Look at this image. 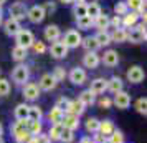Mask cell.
Masks as SVG:
<instances>
[{"label":"cell","instance_id":"60d3db41","mask_svg":"<svg viewBox=\"0 0 147 143\" xmlns=\"http://www.w3.org/2000/svg\"><path fill=\"white\" fill-rule=\"evenodd\" d=\"M51 75H53V78L56 80V82H63V80L68 77V73H66V70H65L63 67H55Z\"/></svg>","mask_w":147,"mask_h":143},{"label":"cell","instance_id":"7a4b0ae2","mask_svg":"<svg viewBox=\"0 0 147 143\" xmlns=\"http://www.w3.org/2000/svg\"><path fill=\"white\" fill-rule=\"evenodd\" d=\"M28 78H30V68L25 65V63H18L17 67L12 70V80H13V83H17V85H25V83L28 82Z\"/></svg>","mask_w":147,"mask_h":143},{"label":"cell","instance_id":"4dcf8cb0","mask_svg":"<svg viewBox=\"0 0 147 143\" xmlns=\"http://www.w3.org/2000/svg\"><path fill=\"white\" fill-rule=\"evenodd\" d=\"M84 130H86L88 133H98V130H99V118H96V116H89L86 118V122H84Z\"/></svg>","mask_w":147,"mask_h":143},{"label":"cell","instance_id":"277c9868","mask_svg":"<svg viewBox=\"0 0 147 143\" xmlns=\"http://www.w3.org/2000/svg\"><path fill=\"white\" fill-rule=\"evenodd\" d=\"M27 12L28 8L23 2H13L10 7H8V14H10V18L20 22V20H25L27 18Z\"/></svg>","mask_w":147,"mask_h":143},{"label":"cell","instance_id":"e0dca14e","mask_svg":"<svg viewBox=\"0 0 147 143\" xmlns=\"http://www.w3.org/2000/svg\"><path fill=\"white\" fill-rule=\"evenodd\" d=\"M101 62L106 65V67L113 68V67H117V63H119V53L116 52V50H106L104 55L101 57Z\"/></svg>","mask_w":147,"mask_h":143},{"label":"cell","instance_id":"836d02e7","mask_svg":"<svg viewBox=\"0 0 147 143\" xmlns=\"http://www.w3.org/2000/svg\"><path fill=\"white\" fill-rule=\"evenodd\" d=\"M43 118V112L38 105H30L28 110V122H41Z\"/></svg>","mask_w":147,"mask_h":143},{"label":"cell","instance_id":"e575fe53","mask_svg":"<svg viewBox=\"0 0 147 143\" xmlns=\"http://www.w3.org/2000/svg\"><path fill=\"white\" fill-rule=\"evenodd\" d=\"M102 14V10H101V5L99 3H96V2H91V3H86V15L88 17H91V18H96V17H99Z\"/></svg>","mask_w":147,"mask_h":143},{"label":"cell","instance_id":"d4e9b609","mask_svg":"<svg viewBox=\"0 0 147 143\" xmlns=\"http://www.w3.org/2000/svg\"><path fill=\"white\" fill-rule=\"evenodd\" d=\"M78 100L88 108V107H93L94 103H96V95L91 93L89 90H83V92L80 93V96H78Z\"/></svg>","mask_w":147,"mask_h":143},{"label":"cell","instance_id":"8fae6325","mask_svg":"<svg viewBox=\"0 0 147 143\" xmlns=\"http://www.w3.org/2000/svg\"><path fill=\"white\" fill-rule=\"evenodd\" d=\"M68 52H69V48H68L61 40L53 42V43H51V47H50V55H51L53 58H56V60L66 58V57H68Z\"/></svg>","mask_w":147,"mask_h":143},{"label":"cell","instance_id":"db71d44e","mask_svg":"<svg viewBox=\"0 0 147 143\" xmlns=\"http://www.w3.org/2000/svg\"><path fill=\"white\" fill-rule=\"evenodd\" d=\"M3 23V14H2V7H0V25Z\"/></svg>","mask_w":147,"mask_h":143},{"label":"cell","instance_id":"603a6c76","mask_svg":"<svg viewBox=\"0 0 147 143\" xmlns=\"http://www.w3.org/2000/svg\"><path fill=\"white\" fill-rule=\"evenodd\" d=\"M86 112V107L83 105V103L76 98V100H69V107H68V112L66 113H71V115H76V116H80Z\"/></svg>","mask_w":147,"mask_h":143},{"label":"cell","instance_id":"484cf974","mask_svg":"<svg viewBox=\"0 0 147 143\" xmlns=\"http://www.w3.org/2000/svg\"><path fill=\"white\" fill-rule=\"evenodd\" d=\"M63 130H65V127H63L61 123H55V125H51V127H50V130H48L47 135L50 136V140H51V142H60Z\"/></svg>","mask_w":147,"mask_h":143},{"label":"cell","instance_id":"b9f144b4","mask_svg":"<svg viewBox=\"0 0 147 143\" xmlns=\"http://www.w3.org/2000/svg\"><path fill=\"white\" fill-rule=\"evenodd\" d=\"M10 82H8L7 78H3V77H0V96H7L10 93Z\"/></svg>","mask_w":147,"mask_h":143},{"label":"cell","instance_id":"ba28073f","mask_svg":"<svg viewBox=\"0 0 147 143\" xmlns=\"http://www.w3.org/2000/svg\"><path fill=\"white\" fill-rule=\"evenodd\" d=\"M81 40H83V37H81L80 30H68L66 34L63 35V43L66 45L68 48H78L81 45Z\"/></svg>","mask_w":147,"mask_h":143},{"label":"cell","instance_id":"cb8c5ba5","mask_svg":"<svg viewBox=\"0 0 147 143\" xmlns=\"http://www.w3.org/2000/svg\"><path fill=\"white\" fill-rule=\"evenodd\" d=\"M28 110H30V105L28 103H18L13 110V116L15 120H28Z\"/></svg>","mask_w":147,"mask_h":143},{"label":"cell","instance_id":"44dd1931","mask_svg":"<svg viewBox=\"0 0 147 143\" xmlns=\"http://www.w3.org/2000/svg\"><path fill=\"white\" fill-rule=\"evenodd\" d=\"M126 5L129 12H137L139 15L146 14V0H126Z\"/></svg>","mask_w":147,"mask_h":143},{"label":"cell","instance_id":"9f6ffc18","mask_svg":"<svg viewBox=\"0 0 147 143\" xmlns=\"http://www.w3.org/2000/svg\"><path fill=\"white\" fill-rule=\"evenodd\" d=\"M5 2H7V0H0V7H2V5H3Z\"/></svg>","mask_w":147,"mask_h":143},{"label":"cell","instance_id":"3957f363","mask_svg":"<svg viewBox=\"0 0 147 143\" xmlns=\"http://www.w3.org/2000/svg\"><path fill=\"white\" fill-rule=\"evenodd\" d=\"M127 42L131 43H142L146 42V22L140 25H136L131 30H127Z\"/></svg>","mask_w":147,"mask_h":143},{"label":"cell","instance_id":"ac0fdd59","mask_svg":"<svg viewBox=\"0 0 147 143\" xmlns=\"http://www.w3.org/2000/svg\"><path fill=\"white\" fill-rule=\"evenodd\" d=\"M43 37H45V40L47 42H58L61 38V30L58 25H48L47 28H45V32H43Z\"/></svg>","mask_w":147,"mask_h":143},{"label":"cell","instance_id":"7dc6e473","mask_svg":"<svg viewBox=\"0 0 147 143\" xmlns=\"http://www.w3.org/2000/svg\"><path fill=\"white\" fill-rule=\"evenodd\" d=\"M98 105H99L101 108H104V110L111 108V107H113V98H109L107 95H102L99 100H98Z\"/></svg>","mask_w":147,"mask_h":143},{"label":"cell","instance_id":"ee69618b","mask_svg":"<svg viewBox=\"0 0 147 143\" xmlns=\"http://www.w3.org/2000/svg\"><path fill=\"white\" fill-rule=\"evenodd\" d=\"M74 138H76L74 131H71V130L65 128V130H63V133H61L60 142H63V143H73V142H74Z\"/></svg>","mask_w":147,"mask_h":143},{"label":"cell","instance_id":"9c48e42d","mask_svg":"<svg viewBox=\"0 0 147 143\" xmlns=\"http://www.w3.org/2000/svg\"><path fill=\"white\" fill-rule=\"evenodd\" d=\"M126 78L129 83H134V85H137V83H142L144 82V78H146V72H144V68L139 67V65H134L127 70L126 73Z\"/></svg>","mask_w":147,"mask_h":143},{"label":"cell","instance_id":"74e56055","mask_svg":"<svg viewBox=\"0 0 147 143\" xmlns=\"http://www.w3.org/2000/svg\"><path fill=\"white\" fill-rule=\"evenodd\" d=\"M76 25H78L80 30H89V28L93 27V18L88 17V15L80 17V18H76Z\"/></svg>","mask_w":147,"mask_h":143},{"label":"cell","instance_id":"83f0119b","mask_svg":"<svg viewBox=\"0 0 147 143\" xmlns=\"http://www.w3.org/2000/svg\"><path fill=\"white\" fill-rule=\"evenodd\" d=\"M93 27L98 28V32H102V30H107V28L111 27L109 25V17L104 14H101L99 17H96L93 20Z\"/></svg>","mask_w":147,"mask_h":143},{"label":"cell","instance_id":"5b68a950","mask_svg":"<svg viewBox=\"0 0 147 143\" xmlns=\"http://www.w3.org/2000/svg\"><path fill=\"white\" fill-rule=\"evenodd\" d=\"M15 42H17L18 47H23V48L28 50V48L33 45L35 35H33V32H30V30H27V28H22L20 32L15 35Z\"/></svg>","mask_w":147,"mask_h":143},{"label":"cell","instance_id":"30bf717a","mask_svg":"<svg viewBox=\"0 0 147 143\" xmlns=\"http://www.w3.org/2000/svg\"><path fill=\"white\" fill-rule=\"evenodd\" d=\"M113 105L116 108L119 110H126L131 107V95L124 92V90H121L117 93H114V98H113Z\"/></svg>","mask_w":147,"mask_h":143},{"label":"cell","instance_id":"816d5d0a","mask_svg":"<svg viewBox=\"0 0 147 143\" xmlns=\"http://www.w3.org/2000/svg\"><path fill=\"white\" fill-rule=\"evenodd\" d=\"M80 143H94V142H93V138H91L89 135H86V136H83V138L80 140Z\"/></svg>","mask_w":147,"mask_h":143},{"label":"cell","instance_id":"5bb4252c","mask_svg":"<svg viewBox=\"0 0 147 143\" xmlns=\"http://www.w3.org/2000/svg\"><path fill=\"white\" fill-rule=\"evenodd\" d=\"M101 63V57L96 52H86L83 57V68H89V70H96Z\"/></svg>","mask_w":147,"mask_h":143},{"label":"cell","instance_id":"680465c9","mask_svg":"<svg viewBox=\"0 0 147 143\" xmlns=\"http://www.w3.org/2000/svg\"><path fill=\"white\" fill-rule=\"evenodd\" d=\"M0 73H2V70H0Z\"/></svg>","mask_w":147,"mask_h":143},{"label":"cell","instance_id":"8992f818","mask_svg":"<svg viewBox=\"0 0 147 143\" xmlns=\"http://www.w3.org/2000/svg\"><path fill=\"white\" fill-rule=\"evenodd\" d=\"M40 93H41V90L38 88V85L35 82H27L23 85V88H22V95H23V98L27 102H36Z\"/></svg>","mask_w":147,"mask_h":143},{"label":"cell","instance_id":"ffe728a7","mask_svg":"<svg viewBox=\"0 0 147 143\" xmlns=\"http://www.w3.org/2000/svg\"><path fill=\"white\" fill-rule=\"evenodd\" d=\"M22 30V25L20 22L13 20V18H8V20L3 22V32L8 35V37H15Z\"/></svg>","mask_w":147,"mask_h":143},{"label":"cell","instance_id":"f546056e","mask_svg":"<svg viewBox=\"0 0 147 143\" xmlns=\"http://www.w3.org/2000/svg\"><path fill=\"white\" fill-rule=\"evenodd\" d=\"M111 35V42H116V43H122V42H127V30L126 28H114L113 30V34H109Z\"/></svg>","mask_w":147,"mask_h":143},{"label":"cell","instance_id":"d6986e66","mask_svg":"<svg viewBox=\"0 0 147 143\" xmlns=\"http://www.w3.org/2000/svg\"><path fill=\"white\" fill-rule=\"evenodd\" d=\"M139 14L137 12H127L124 17H121V23H122V28H132L137 25V22H139Z\"/></svg>","mask_w":147,"mask_h":143},{"label":"cell","instance_id":"bcb514c9","mask_svg":"<svg viewBox=\"0 0 147 143\" xmlns=\"http://www.w3.org/2000/svg\"><path fill=\"white\" fill-rule=\"evenodd\" d=\"M55 107H56L58 110H61V112H65V113H66L68 107H69V98H66V96H60V98L56 100V103H55Z\"/></svg>","mask_w":147,"mask_h":143},{"label":"cell","instance_id":"ab89813d","mask_svg":"<svg viewBox=\"0 0 147 143\" xmlns=\"http://www.w3.org/2000/svg\"><path fill=\"white\" fill-rule=\"evenodd\" d=\"M28 131L32 136H36L40 135L43 131V123L41 122H28Z\"/></svg>","mask_w":147,"mask_h":143},{"label":"cell","instance_id":"8d00e7d4","mask_svg":"<svg viewBox=\"0 0 147 143\" xmlns=\"http://www.w3.org/2000/svg\"><path fill=\"white\" fill-rule=\"evenodd\" d=\"M134 108H136V112L137 113H140V115H147V98L146 96H140V98H137L136 100V103H134Z\"/></svg>","mask_w":147,"mask_h":143},{"label":"cell","instance_id":"f1b7e54d","mask_svg":"<svg viewBox=\"0 0 147 143\" xmlns=\"http://www.w3.org/2000/svg\"><path fill=\"white\" fill-rule=\"evenodd\" d=\"M114 130H116V127H114V123L111 120H99V130H98V133H101V135H104L107 138Z\"/></svg>","mask_w":147,"mask_h":143},{"label":"cell","instance_id":"4316f807","mask_svg":"<svg viewBox=\"0 0 147 143\" xmlns=\"http://www.w3.org/2000/svg\"><path fill=\"white\" fill-rule=\"evenodd\" d=\"M27 55H28V50L23 47H18V45H15L12 48V58L15 62H18V63H23V62L27 60Z\"/></svg>","mask_w":147,"mask_h":143},{"label":"cell","instance_id":"681fc988","mask_svg":"<svg viewBox=\"0 0 147 143\" xmlns=\"http://www.w3.org/2000/svg\"><path fill=\"white\" fill-rule=\"evenodd\" d=\"M41 7H43V10H45V14L50 15V14H53L55 10H56V3L51 2V0H48V2H45V3H41Z\"/></svg>","mask_w":147,"mask_h":143},{"label":"cell","instance_id":"d6a6232c","mask_svg":"<svg viewBox=\"0 0 147 143\" xmlns=\"http://www.w3.org/2000/svg\"><path fill=\"white\" fill-rule=\"evenodd\" d=\"M94 38H96V42H98V45L101 47H107V45H111L113 42H111V35H109V32L107 30H102V32H98V34L94 35Z\"/></svg>","mask_w":147,"mask_h":143},{"label":"cell","instance_id":"52a82bcc","mask_svg":"<svg viewBox=\"0 0 147 143\" xmlns=\"http://www.w3.org/2000/svg\"><path fill=\"white\" fill-rule=\"evenodd\" d=\"M68 78H69V82L73 83V85H84L88 80V72L86 68L83 67H74L69 70V73H68Z\"/></svg>","mask_w":147,"mask_h":143},{"label":"cell","instance_id":"f6af8a7d","mask_svg":"<svg viewBox=\"0 0 147 143\" xmlns=\"http://www.w3.org/2000/svg\"><path fill=\"white\" fill-rule=\"evenodd\" d=\"M127 12H129V8H127L126 2H117V3L114 5V14L117 15V17H124Z\"/></svg>","mask_w":147,"mask_h":143},{"label":"cell","instance_id":"f907efd6","mask_svg":"<svg viewBox=\"0 0 147 143\" xmlns=\"http://www.w3.org/2000/svg\"><path fill=\"white\" fill-rule=\"evenodd\" d=\"M33 138H35V143H51V140H50V136H48L47 133H43V131H41L40 135L33 136Z\"/></svg>","mask_w":147,"mask_h":143},{"label":"cell","instance_id":"9a60e30c","mask_svg":"<svg viewBox=\"0 0 147 143\" xmlns=\"http://www.w3.org/2000/svg\"><path fill=\"white\" fill-rule=\"evenodd\" d=\"M88 90H89L91 93H94V95H102L104 92H107V80L102 78V77H98V78L91 80Z\"/></svg>","mask_w":147,"mask_h":143},{"label":"cell","instance_id":"2e32d148","mask_svg":"<svg viewBox=\"0 0 147 143\" xmlns=\"http://www.w3.org/2000/svg\"><path fill=\"white\" fill-rule=\"evenodd\" d=\"M61 125H63L65 128L71 130V131H76V130H80V127H81V120H80V116H76V115H71V113H65Z\"/></svg>","mask_w":147,"mask_h":143},{"label":"cell","instance_id":"d590c367","mask_svg":"<svg viewBox=\"0 0 147 143\" xmlns=\"http://www.w3.org/2000/svg\"><path fill=\"white\" fill-rule=\"evenodd\" d=\"M63 116H65V112H61V110H58L56 107H53V108L50 110V113H48V120H50L51 125H55V123L63 122Z\"/></svg>","mask_w":147,"mask_h":143},{"label":"cell","instance_id":"7bdbcfd3","mask_svg":"<svg viewBox=\"0 0 147 143\" xmlns=\"http://www.w3.org/2000/svg\"><path fill=\"white\" fill-rule=\"evenodd\" d=\"M73 14H74V17H76V18L84 17V15H86V2H83V3H74Z\"/></svg>","mask_w":147,"mask_h":143},{"label":"cell","instance_id":"11a10c76","mask_svg":"<svg viewBox=\"0 0 147 143\" xmlns=\"http://www.w3.org/2000/svg\"><path fill=\"white\" fill-rule=\"evenodd\" d=\"M0 138H3V127H2V123H0Z\"/></svg>","mask_w":147,"mask_h":143},{"label":"cell","instance_id":"6da1fadb","mask_svg":"<svg viewBox=\"0 0 147 143\" xmlns=\"http://www.w3.org/2000/svg\"><path fill=\"white\" fill-rule=\"evenodd\" d=\"M10 131L17 143H27L32 138L30 131H28V120H15L10 127Z\"/></svg>","mask_w":147,"mask_h":143},{"label":"cell","instance_id":"1f68e13d","mask_svg":"<svg viewBox=\"0 0 147 143\" xmlns=\"http://www.w3.org/2000/svg\"><path fill=\"white\" fill-rule=\"evenodd\" d=\"M81 47L84 48L86 52H96L98 48H99V45H98V42H96V38H94V35L91 37H84L83 40H81Z\"/></svg>","mask_w":147,"mask_h":143},{"label":"cell","instance_id":"f5cc1de1","mask_svg":"<svg viewBox=\"0 0 147 143\" xmlns=\"http://www.w3.org/2000/svg\"><path fill=\"white\" fill-rule=\"evenodd\" d=\"M61 3H65V5H69V3H73V0H60Z\"/></svg>","mask_w":147,"mask_h":143},{"label":"cell","instance_id":"7c38bea8","mask_svg":"<svg viewBox=\"0 0 147 143\" xmlns=\"http://www.w3.org/2000/svg\"><path fill=\"white\" fill-rule=\"evenodd\" d=\"M36 85H38V88H40L41 92H51V90L56 88L58 82L53 78L51 73H43V75L40 77V80H38Z\"/></svg>","mask_w":147,"mask_h":143},{"label":"cell","instance_id":"7402d4cb","mask_svg":"<svg viewBox=\"0 0 147 143\" xmlns=\"http://www.w3.org/2000/svg\"><path fill=\"white\" fill-rule=\"evenodd\" d=\"M121 90H124V82H122V78L121 77H111L109 80H107V92H111V93H117Z\"/></svg>","mask_w":147,"mask_h":143},{"label":"cell","instance_id":"6f0895ef","mask_svg":"<svg viewBox=\"0 0 147 143\" xmlns=\"http://www.w3.org/2000/svg\"><path fill=\"white\" fill-rule=\"evenodd\" d=\"M0 143H5V140H3V138H0Z\"/></svg>","mask_w":147,"mask_h":143},{"label":"cell","instance_id":"4fadbf2b","mask_svg":"<svg viewBox=\"0 0 147 143\" xmlns=\"http://www.w3.org/2000/svg\"><path fill=\"white\" fill-rule=\"evenodd\" d=\"M45 17H47V14H45V10H43L41 5H33L32 8H28V12H27V18L32 23H41L45 20Z\"/></svg>","mask_w":147,"mask_h":143},{"label":"cell","instance_id":"f35d334b","mask_svg":"<svg viewBox=\"0 0 147 143\" xmlns=\"http://www.w3.org/2000/svg\"><path fill=\"white\" fill-rule=\"evenodd\" d=\"M107 143H126V136L121 130H114L111 135L107 136Z\"/></svg>","mask_w":147,"mask_h":143},{"label":"cell","instance_id":"c3c4849f","mask_svg":"<svg viewBox=\"0 0 147 143\" xmlns=\"http://www.w3.org/2000/svg\"><path fill=\"white\" fill-rule=\"evenodd\" d=\"M32 48L35 50V53L36 55H41V53H45L47 52V45H45V42H41V40H35L33 42V45H32Z\"/></svg>","mask_w":147,"mask_h":143}]
</instances>
